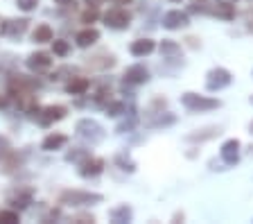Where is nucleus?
Wrapping results in <instances>:
<instances>
[{
    "mask_svg": "<svg viewBox=\"0 0 253 224\" xmlns=\"http://www.w3.org/2000/svg\"><path fill=\"white\" fill-rule=\"evenodd\" d=\"M75 132H77L79 138L86 140V143H90V145H97L100 140H104V129H102V125L97 123V120H90V118L79 120L77 127H75Z\"/></svg>",
    "mask_w": 253,
    "mask_h": 224,
    "instance_id": "obj_1",
    "label": "nucleus"
},
{
    "mask_svg": "<svg viewBox=\"0 0 253 224\" xmlns=\"http://www.w3.org/2000/svg\"><path fill=\"white\" fill-rule=\"evenodd\" d=\"M181 102H183V107L190 109V111H211V109L219 107V100L197 95V93H183V95H181Z\"/></svg>",
    "mask_w": 253,
    "mask_h": 224,
    "instance_id": "obj_2",
    "label": "nucleus"
},
{
    "mask_svg": "<svg viewBox=\"0 0 253 224\" xmlns=\"http://www.w3.org/2000/svg\"><path fill=\"white\" fill-rule=\"evenodd\" d=\"M102 195L97 192H82V190H68L63 192L59 202L61 204H70V206H86V204H93V202H102Z\"/></svg>",
    "mask_w": 253,
    "mask_h": 224,
    "instance_id": "obj_3",
    "label": "nucleus"
},
{
    "mask_svg": "<svg viewBox=\"0 0 253 224\" xmlns=\"http://www.w3.org/2000/svg\"><path fill=\"white\" fill-rule=\"evenodd\" d=\"M231 82H233V77H231V73H228L226 68H212L211 73H208V77H206V89L215 93V91L226 89Z\"/></svg>",
    "mask_w": 253,
    "mask_h": 224,
    "instance_id": "obj_4",
    "label": "nucleus"
},
{
    "mask_svg": "<svg viewBox=\"0 0 253 224\" xmlns=\"http://www.w3.org/2000/svg\"><path fill=\"white\" fill-rule=\"evenodd\" d=\"M104 23L109 27H113V30H125V27H129V23H131V14L126 9L116 7V9H109L104 14Z\"/></svg>",
    "mask_w": 253,
    "mask_h": 224,
    "instance_id": "obj_5",
    "label": "nucleus"
},
{
    "mask_svg": "<svg viewBox=\"0 0 253 224\" xmlns=\"http://www.w3.org/2000/svg\"><path fill=\"white\" fill-rule=\"evenodd\" d=\"M221 159H224V163H228V166H235L237 161H240V140L231 138L221 145Z\"/></svg>",
    "mask_w": 253,
    "mask_h": 224,
    "instance_id": "obj_6",
    "label": "nucleus"
},
{
    "mask_svg": "<svg viewBox=\"0 0 253 224\" xmlns=\"http://www.w3.org/2000/svg\"><path fill=\"white\" fill-rule=\"evenodd\" d=\"M188 14H183V11L174 9V11H168L163 16V27H168V30H181V27L188 25Z\"/></svg>",
    "mask_w": 253,
    "mask_h": 224,
    "instance_id": "obj_7",
    "label": "nucleus"
},
{
    "mask_svg": "<svg viewBox=\"0 0 253 224\" xmlns=\"http://www.w3.org/2000/svg\"><path fill=\"white\" fill-rule=\"evenodd\" d=\"M125 82L126 84H145V82H149V70L140 64L131 66L125 70Z\"/></svg>",
    "mask_w": 253,
    "mask_h": 224,
    "instance_id": "obj_8",
    "label": "nucleus"
},
{
    "mask_svg": "<svg viewBox=\"0 0 253 224\" xmlns=\"http://www.w3.org/2000/svg\"><path fill=\"white\" fill-rule=\"evenodd\" d=\"M27 66H30V70H37V73H41V70H47L50 66H52V59L47 57L45 52H34L27 57Z\"/></svg>",
    "mask_w": 253,
    "mask_h": 224,
    "instance_id": "obj_9",
    "label": "nucleus"
},
{
    "mask_svg": "<svg viewBox=\"0 0 253 224\" xmlns=\"http://www.w3.org/2000/svg\"><path fill=\"white\" fill-rule=\"evenodd\" d=\"M104 170V161L102 159H86L79 168V175L82 177H97L100 172Z\"/></svg>",
    "mask_w": 253,
    "mask_h": 224,
    "instance_id": "obj_10",
    "label": "nucleus"
},
{
    "mask_svg": "<svg viewBox=\"0 0 253 224\" xmlns=\"http://www.w3.org/2000/svg\"><path fill=\"white\" fill-rule=\"evenodd\" d=\"M66 116V109L63 107H47V109H43V113L39 116V123L41 125H52V123H57V120H61V118Z\"/></svg>",
    "mask_w": 253,
    "mask_h": 224,
    "instance_id": "obj_11",
    "label": "nucleus"
},
{
    "mask_svg": "<svg viewBox=\"0 0 253 224\" xmlns=\"http://www.w3.org/2000/svg\"><path fill=\"white\" fill-rule=\"evenodd\" d=\"M154 48H156V45H154L152 39H140V41H133L129 50H131L133 57H145V54H152Z\"/></svg>",
    "mask_w": 253,
    "mask_h": 224,
    "instance_id": "obj_12",
    "label": "nucleus"
},
{
    "mask_svg": "<svg viewBox=\"0 0 253 224\" xmlns=\"http://www.w3.org/2000/svg\"><path fill=\"white\" fill-rule=\"evenodd\" d=\"M97 39H100V32H97V30H93V27H88V30H82V32L75 37V41H77L79 48H90Z\"/></svg>",
    "mask_w": 253,
    "mask_h": 224,
    "instance_id": "obj_13",
    "label": "nucleus"
},
{
    "mask_svg": "<svg viewBox=\"0 0 253 224\" xmlns=\"http://www.w3.org/2000/svg\"><path fill=\"white\" fill-rule=\"evenodd\" d=\"M68 143V138L63 136V134H50V136H45L41 143V147L45 149V152H54V149L63 147V145Z\"/></svg>",
    "mask_w": 253,
    "mask_h": 224,
    "instance_id": "obj_14",
    "label": "nucleus"
},
{
    "mask_svg": "<svg viewBox=\"0 0 253 224\" xmlns=\"http://www.w3.org/2000/svg\"><path fill=\"white\" fill-rule=\"evenodd\" d=\"M90 82L86 80V77H75L73 82H68V86H66V91L73 93V95H82V93L88 91Z\"/></svg>",
    "mask_w": 253,
    "mask_h": 224,
    "instance_id": "obj_15",
    "label": "nucleus"
},
{
    "mask_svg": "<svg viewBox=\"0 0 253 224\" xmlns=\"http://www.w3.org/2000/svg\"><path fill=\"white\" fill-rule=\"evenodd\" d=\"M27 23L30 21H25V18H21V21H9L5 27H2V32L9 34V37H21V34L27 30Z\"/></svg>",
    "mask_w": 253,
    "mask_h": 224,
    "instance_id": "obj_16",
    "label": "nucleus"
},
{
    "mask_svg": "<svg viewBox=\"0 0 253 224\" xmlns=\"http://www.w3.org/2000/svg\"><path fill=\"white\" fill-rule=\"evenodd\" d=\"M131 208L126 206H118V208H113V211H111V220H113V222H118V224H122V222H129V220H131Z\"/></svg>",
    "mask_w": 253,
    "mask_h": 224,
    "instance_id": "obj_17",
    "label": "nucleus"
},
{
    "mask_svg": "<svg viewBox=\"0 0 253 224\" xmlns=\"http://www.w3.org/2000/svg\"><path fill=\"white\" fill-rule=\"evenodd\" d=\"M32 39H34L37 43L52 41V27H50V25H39L37 30H34V34H32Z\"/></svg>",
    "mask_w": 253,
    "mask_h": 224,
    "instance_id": "obj_18",
    "label": "nucleus"
},
{
    "mask_svg": "<svg viewBox=\"0 0 253 224\" xmlns=\"http://www.w3.org/2000/svg\"><path fill=\"white\" fill-rule=\"evenodd\" d=\"M161 52H163L168 59H179L181 57V48L174 41H163L161 43Z\"/></svg>",
    "mask_w": 253,
    "mask_h": 224,
    "instance_id": "obj_19",
    "label": "nucleus"
},
{
    "mask_svg": "<svg viewBox=\"0 0 253 224\" xmlns=\"http://www.w3.org/2000/svg\"><path fill=\"white\" fill-rule=\"evenodd\" d=\"M190 11L192 14H211V7H208V2L206 0H190Z\"/></svg>",
    "mask_w": 253,
    "mask_h": 224,
    "instance_id": "obj_20",
    "label": "nucleus"
},
{
    "mask_svg": "<svg viewBox=\"0 0 253 224\" xmlns=\"http://www.w3.org/2000/svg\"><path fill=\"white\" fill-rule=\"evenodd\" d=\"M116 163H118V166H122V170H126V172H133V170H136V163H133V161L129 159L126 154H120V156H118Z\"/></svg>",
    "mask_w": 253,
    "mask_h": 224,
    "instance_id": "obj_21",
    "label": "nucleus"
},
{
    "mask_svg": "<svg viewBox=\"0 0 253 224\" xmlns=\"http://www.w3.org/2000/svg\"><path fill=\"white\" fill-rule=\"evenodd\" d=\"M9 202H11V204H14V206H16V208H25V206H27V204H30V202H32V195H30V192H25V195H16V197H11V199H9Z\"/></svg>",
    "mask_w": 253,
    "mask_h": 224,
    "instance_id": "obj_22",
    "label": "nucleus"
},
{
    "mask_svg": "<svg viewBox=\"0 0 253 224\" xmlns=\"http://www.w3.org/2000/svg\"><path fill=\"white\" fill-rule=\"evenodd\" d=\"M215 14H217V16H221V18H233V9H231V5H228V2H219V5H217V9H215Z\"/></svg>",
    "mask_w": 253,
    "mask_h": 224,
    "instance_id": "obj_23",
    "label": "nucleus"
},
{
    "mask_svg": "<svg viewBox=\"0 0 253 224\" xmlns=\"http://www.w3.org/2000/svg\"><path fill=\"white\" fill-rule=\"evenodd\" d=\"M0 222H2V224L18 222V213H16V211H0Z\"/></svg>",
    "mask_w": 253,
    "mask_h": 224,
    "instance_id": "obj_24",
    "label": "nucleus"
},
{
    "mask_svg": "<svg viewBox=\"0 0 253 224\" xmlns=\"http://www.w3.org/2000/svg\"><path fill=\"white\" fill-rule=\"evenodd\" d=\"M52 48H54V54H59V57H66L70 50L66 41H52Z\"/></svg>",
    "mask_w": 253,
    "mask_h": 224,
    "instance_id": "obj_25",
    "label": "nucleus"
},
{
    "mask_svg": "<svg viewBox=\"0 0 253 224\" xmlns=\"http://www.w3.org/2000/svg\"><path fill=\"white\" fill-rule=\"evenodd\" d=\"M106 111H109V116H120V113H125V104L122 102H111Z\"/></svg>",
    "mask_w": 253,
    "mask_h": 224,
    "instance_id": "obj_26",
    "label": "nucleus"
},
{
    "mask_svg": "<svg viewBox=\"0 0 253 224\" xmlns=\"http://www.w3.org/2000/svg\"><path fill=\"white\" fill-rule=\"evenodd\" d=\"M16 2H18V7H21L23 11H32L39 5V0H16Z\"/></svg>",
    "mask_w": 253,
    "mask_h": 224,
    "instance_id": "obj_27",
    "label": "nucleus"
},
{
    "mask_svg": "<svg viewBox=\"0 0 253 224\" xmlns=\"http://www.w3.org/2000/svg\"><path fill=\"white\" fill-rule=\"evenodd\" d=\"M136 127V116H131V120L129 123H122L120 127H118V134H125V132H131V129Z\"/></svg>",
    "mask_w": 253,
    "mask_h": 224,
    "instance_id": "obj_28",
    "label": "nucleus"
},
{
    "mask_svg": "<svg viewBox=\"0 0 253 224\" xmlns=\"http://www.w3.org/2000/svg\"><path fill=\"white\" fill-rule=\"evenodd\" d=\"M88 159V152H70L66 156V161H86Z\"/></svg>",
    "mask_w": 253,
    "mask_h": 224,
    "instance_id": "obj_29",
    "label": "nucleus"
},
{
    "mask_svg": "<svg viewBox=\"0 0 253 224\" xmlns=\"http://www.w3.org/2000/svg\"><path fill=\"white\" fill-rule=\"evenodd\" d=\"M174 123V116H165V118H158V120H154L152 127H165V125H172Z\"/></svg>",
    "mask_w": 253,
    "mask_h": 224,
    "instance_id": "obj_30",
    "label": "nucleus"
},
{
    "mask_svg": "<svg viewBox=\"0 0 253 224\" xmlns=\"http://www.w3.org/2000/svg\"><path fill=\"white\" fill-rule=\"evenodd\" d=\"M95 18H97V11H95V9H88V11H84L82 21H84V23H93Z\"/></svg>",
    "mask_w": 253,
    "mask_h": 224,
    "instance_id": "obj_31",
    "label": "nucleus"
},
{
    "mask_svg": "<svg viewBox=\"0 0 253 224\" xmlns=\"http://www.w3.org/2000/svg\"><path fill=\"white\" fill-rule=\"evenodd\" d=\"M244 21H247V27L253 32V9H249L247 14H244Z\"/></svg>",
    "mask_w": 253,
    "mask_h": 224,
    "instance_id": "obj_32",
    "label": "nucleus"
},
{
    "mask_svg": "<svg viewBox=\"0 0 253 224\" xmlns=\"http://www.w3.org/2000/svg\"><path fill=\"white\" fill-rule=\"evenodd\" d=\"M111 2H113V5H129L131 0H111Z\"/></svg>",
    "mask_w": 253,
    "mask_h": 224,
    "instance_id": "obj_33",
    "label": "nucleus"
},
{
    "mask_svg": "<svg viewBox=\"0 0 253 224\" xmlns=\"http://www.w3.org/2000/svg\"><path fill=\"white\" fill-rule=\"evenodd\" d=\"M90 7H97V5H102V0H86Z\"/></svg>",
    "mask_w": 253,
    "mask_h": 224,
    "instance_id": "obj_34",
    "label": "nucleus"
},
{
    "mask_svg": "<svg viewBox=\"0 0 253 224\" xmlns=\"http://www.w3.org/2000/svg\"><path fill=\"white\" fill-rule=\"evenodd\" d=\"M217 2H228V5H233V2H235V0H217Z\"/></svg>",
    "mask_w": 253,
    "mask_h": 224,
    "instance_id": "obj_35",
    "label": "nucleus"
},
{
    "mask_svg": "<svg viewBox=\"0 0 253 224\" xmlns=\"http://www.w3.org/2000/svg\"><path fill=\"white\" fill-rule=\"evenodd\" d=\"M172 2H181V0H172Z\"/></svg>",
    "mask_w": 253,
    "mask_h": 224,
    "instance_id": "obj_36",
    "label": "nucleus"
},
{
    "mask_svg": "<svg viewBox=\"0 0 253 224\" xmlns=\"http://www.w3.org/2000/svg\"><path fill=\"white\" fill-rule=\"evenodd\" d=\"M251 104H253V95H251Z\"/></svg>",
    "mask_w": 253,
    "mask_h": 224,
    "instance_id": "obj_37",
    "label": "nucleus"
},
{
    "mask_svg": "<svg viewBox=\"0 0 253 224\" xmlns=\"http://www.w3.org/2000/svg\"><path fill=\"white\" fill-rule=\"evenodd\" d=\"M251 132H253V123H251Z\"/></svg>",
    "mask_w": 253,
    "mask_h": 224,
    "instance_id": "obj_38",
    "label": "nucleus"
},
{
    "mask_svg": "<svg viewBox=\"0 0 253 224\" xmlns=\"http://www.w3.org/2000/svg\"><path fill=\"white\" fill-rule=\"evenodd\" d=\"M0 30H2V27H0Z\"/></svg>",
    "mask_w": 253,
    "mask_h": 224,
    "instance_id": "obj_39",
    "label": "nucleus"
},
{
    "mask_svg": "<svg viewBox=\"0 0 253 224\" xmlns=\"http://www.w3.org/2000/svg\"><path fill=\"white\" fill-rule=\"evenodd\" d=\"M251 2H253V0H251Z\"/></svg>",
    "mask_w": 253,
    "mask_h": 224,
    "instance_id": "obj_40",
    "label": "nucleus"
}]
</instances>
